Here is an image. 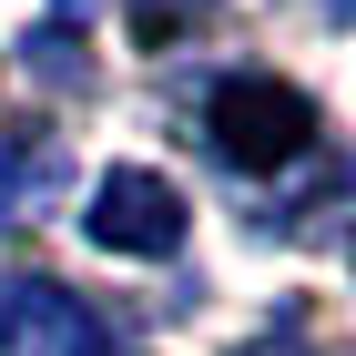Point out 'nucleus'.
<instances>
[{
  "label": "nucleus",
  "instance_id": "obj_3",
  "mask_svg": "<svg viewBox=\"0 0 356 356\" xmlns=\"http://www.w3.org/2000/svg\"><path fill=\"white\" fill-rule=\"evenodd\" d=\"M0 356H112V346L102 316L61 275H0Z\"/></svg>",
  "mask_w": 356,
  "mask_h": 356
},
{
  "label": "nucleus",
  "instance_id": "obj_1",
  "mask_svg": "<svg viewBox=\"0 0 356 356\" xmlns=\"http://www.w3.org/2000/svg\"><path fill=\"white\" fill-rule=\"evenodd\" d=\"M204 133L234 173H285L316 153V102L296 82H275V72H224L204 92Z\"/></svg>",
  "mask_w": 356,
  "mask_h": 356
},
{
  "label": "nucleus",
  "instance_id": "obj_5",
  "mask_svg": "<svg viewBox=\"0 0 356 356\" xmlns=\"http://www.w3.org/2000/svg\"><path fill=\"white\" fill-rule=\"evenodd\" d=\"M204 10H214V0H122V21H133V41H143V51H173V41H184Z\"/></svg>",
  "mask_w": 356,
  "mask_h": 356
},
{
  "label": "nucleus",
  "instance_id": "obj_7",
  "mask_svg": "<svg viewBox=\"0 0 356 356\" xmlns=\"http://www.w3.org/2000/svg\"><path fill=\"white\" fill-rule=\"evenodd\" d=\"M316 10H326V21H356V0H316Z\"/></svg>",
  "mask_w": 356,
  "mask_h": 356
},
{
  "label": "nucleus",
  "instance_id": "obj_6",
  "mask_svg": "<svg viewBox=\"0 0 356 356\" xmlns=\"http://www.w3.org/2000/svg\"><path fill=\"white\" fill-rule=\"evenodd\" d=\"M234 356H326V346H316V336H305L296 316H285V326H275V336H245V346H234Z\"/></svg>",
  "mask_w": 356,
  "mask_h": 356
},
{
  "label": "nucleus",
  "instance_id": "obj_2",
  "mask_svg": "<svg viewBox=\"0 0 356 356\" xmlns=\"http://www.w3.org/2000/svg\"><path fill=\"white\" fill-rule=\"evenodd\" d=\"M92 245L102 254H184V193L163 184V173H143V163H112L102 184H92Z\"/></svg>",
  "mask_w": 356,
  "mask_h": 356
},
{
  "label": "nucleus",
  "instance_id": "obj_4",
  "mask_svg": "<svg viewBox=\"0 0 356 356\" xmlns=\"http://www.w3.org/2000/svg\"><path fill=\"white\" fill-rule=\"evenodd\" d=\"M72 193V153H61V133H0V224H41Z\"/></svg>",
  "mask_w": 356,
  "mask_h": 356
}]
</instances>
